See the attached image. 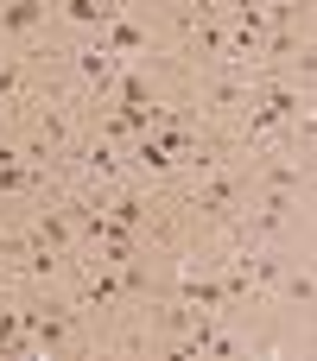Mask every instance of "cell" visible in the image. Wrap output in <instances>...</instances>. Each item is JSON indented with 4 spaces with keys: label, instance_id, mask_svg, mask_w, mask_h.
I'll use <instances>...</instances> for the list:
<instances>
[{
    "label": "cell",
    "instance_id": "277c9868",
    "mask_svg": "<svg viewBox=\"0 0 317 361\" xmlns=\"http://www.w3.org/2000/svg\"><path fill=\"white\" fill-rule=\"evenodd\" d=\"M64 13H70L76 25H108L121 6H114V0H64Z\"/></svg>",
    "mask_w": 317,
    "mask_h": 361
},
{
    "label": "cell",
    "instance_id": "8992f818",
    "mask_svg": "<svg viewBox=\"0 0 317 361\" xmlns=\"http://www.w3.org/2000/svg\"><path fill=\"white\" fill-rule=\"evenodd\" d=\"M184 298H191V305H203V311L229 305V298H222V286H216V279H197V273H184Z\"/></svg>",
    "mask_w": 317,
    "mask_h": 361
},
{
    "label": "cell",
    "instance_id": "4fadbf2b",
    "mask_svg": "<svg viewBox=\"0 0 317 361\" xmlns=\"http://www.w3.org/2000/svg\"><path fill=\"white\" fill-rule=\"evenodd\" d=\"M140 216H146V203H140V197H114V222H121V228H133Z\"/></svg>",
    "mask_w": 317,
    "mask_h": 361
},
{
    "label": "cell",
    "instance_id": "6da1fadb",
    "mask_svg": "<svg viewBox=\"0 0 317 361\" xmlns=\"http://www.w3.org/2000/svg\"><path fill=\"white\" fill-rule=\"evenodd\" d=\"M299 108H305V102H299V95H292V89H273V95H267V108H254V121H248V133H254V140H261V133H267V127H280V121H292V114H299Z\"/></svg>",
    "mask_w": 317,
    "mask_h": 361
},
{
    "label": "cell",
    "instance_id": "7a4b0ae2",
    "mask_svg": "<svg viewBox=\"0 0 317 361\" xmlns=\"http://www.w3.org/2000/svg\"><path fill=\"white\" fill-rule=\"evenodd\" d=\"M76 70H83V82L108 89V82H114V51H108V44H89V51H76Z\"/></svg>",
    "mask_w": 317,
    "mask_h": 361
},
{
    "label": "cell",
    "instance_id": "9a60e30c",
    "mask_svg": "<svg viewBox=\"0 0 317 361\" xmlns=\"http://www.w3.org/2000/svg\"><path fill=\"white\" fill-rule=\"evenodd\" d=\"M286 292H292L299 305H311V273H292V279H286Z\"/></svg>",
    "mask_w": 317,
    "mask_h": 361
},
{
    "label": "cell",
    "instance_id": "7c38bea8",
    "mask_svg": "<svg viewBox=\"0 0 317 361\" xmlns=\"http://www.w3.org/2000/svg\"><path fill=\"white\" fill-rule=\"evenodd\" d=\"M83 165H89V178H114V152H108V146H89Z\"/></svg>",
    "mask_w": 317,
    "mask_h": 361
},
{
    "label": "cell",
    "instance_id": "9c48e42d",
    "mask_svg": "<svg viewBox=\"0 0 317 361\" xmlns=\"http://www.w3.org/2000/svg\"><path fill=\"white\" fill-rule=\"evenodd\" d=\"M38 247H70V222L64 216H38Z\"/></svg>",
    "mask_w": 317,
    "mask_h": 361
},
{
    "label": "cell",
    "instance_id": "30bf717a",
    "mask_svg": "<svg viewBox=\"0 0 317 361\" xmlns=\"http://www.w3.org/2000/svg\"><path fill=\"white\" fill-rule=\"evenodd\" d=\"M114 89H121V102H127V108H152V89H146V76H121Z\"/></svg>",
    "mask_w": 317,
    "mask_h": 361
},
{
    "label": "cell",
    "instance_id": "8fae6325",
    "mask_svg": "<svg viewBox=\"0 0 317 361\" xmlns=\"http://www.w3.org/2000/svg\"><path fill=\"white\" fill-rule=\"evenodd\" d=\"M267 184H273V190H286V197H292V190H299V184H305V165H273V171H267Z\"/></svg>",
    "mask_w": 317,
    "mask_h": 361
},
{
    "label": "cell",
    "instance_id": "3957f363",
    "mask_svg": "<svg viewBox=\"0 0 317 361\" xmlns=\"http://www.w3.org/2000/svg\"><path fill=\"white\" fill-rule=\"evenodd\" d=\"M44 19V0H6L0 6V32H32Z\"/></svg>",
    "mask_w": 317,
    "mask_h": 361
},
{
    "label": "cell",
    "instance_id": "5bb4252c",
    "mask_svg": "<svg viewBox=\"0 0 317 361\" xmlns=\"http://www.w3.org/2000/svg\"><path fill=\"white\" fill-rule=\"evenodd\" d=\"M19 343V311H0V349Z\"/></svg>",
    "mask_w": 317,
    "mask_h": 361
},
{
    "label": "cell",
    "instance_id": "52a82bcc",
    "mask_svg": "<svg viewBox=\"0 0 317 361\" xmlns=\"http://www.w3.org/2000/svg\"><path fill=\"white\" fill-rule=\"evenodd\" d=\"M140 44H146V32H140V25H127V19L114 13V19H108V51H140Z\"/></svg>",
    "mask_w": 317,
    "mask_h": 361
},
{
    "label": "cell",
    "instance_id": "2e32d148",
    "mask_svg": "<svg viewBox=\"0 0 317 361\" xmlns=\"http://www.w3.org/2000/svg\"><path fill=\"white\" fill-rule=\"evenodd\" d=\"M114 286H121V279H114V273H102V279H89V298H114Z\"/></svg>",
    "mask_w": 317,
    "mask_h": 361
},
{
    "label": "cell",
    "instance_id": "ba28073f",
    "mask_svg": "<svg viewBox=\"0 0 317 361\" xmlns=\"http://www.w3.org/2000/svg\"><path fill=\"white\" fill-rule=\"evenodd\" d=\"M133 165H140V171H172V152H165L159 140H146V133H140V146H133Z\"/></svg>",
    "mask_w": 317,
    "mask_h": 361
},
{
    "label": "cell",
    "instance_id": "5b68a950",
    "mask_svg": "<svg viewBox=\"0 0 317 361\" xmlns=\"http://www.w3.org/2000/svg\"><path fill=\"white\" fill-rule=\"evenodd\" d=\"M197 209H203V216H229V209H235V184H229V178H216V184L197 197Z\"/></svg>",
    "mask_w": 317,
    "mask_h": 361
}]
</instances>
